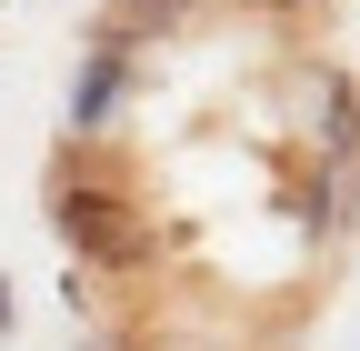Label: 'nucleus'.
<instances>
[{"mask_svg": "<svg viewBox=\"0 0 360 351\" xmlns=\"http://www.w3.org/2000/svg\"><path fill=\"white\" fill-rule=\"evenodd\" d=\"M51 221H60L70 261H90V271H141L160 251V231H150V211L130 201V181L110 161H90L80 141L51 161Z\"/></svg>", "mask_w": 360, "mask_h": 351, "instance_id": "obj_1", "label": "nucleus"}, {"mask_svg": "<svg viewBox=\"0 0 360 351\" xmlns=\"http://www.w3.org/2000/svg\"><path fill=\"white\" fill-rule=\"evenodd\" d=\"M120 91H130V51H120V40H90V61L70 80V141H90V130L120 111Z\"/></svg>", "mask_w": 360, "mask_h": 351, "instance_id": "obj_2", "label": "nucleus"}, {"mask_svg": "<svg viewBox=\"0 0 360 351\" xmlns=\"http://www.w3.org/2000/svg\"><path fill=\"white\" fill-rule=\"evenodd\" d=\"M300 91H310V151L321 161H350L360 151V91L340 70H300Z\"/></svg>", "mask_w": 360, "mask_h": 351, "instance_id": "obj_3", "label": "nucleus"}, {"mask_svg": "<svg viewBox=\"0 0 360 351\" xmlns=\"http://www.w3.org/2000/svg\"><path fill=\"white\" fill-rule=\"evenodd\" d=\"M191 11H200V0H101L90 40H120V51H130V40H160V30H180Z\"/></svg>", "mask_w": 360, "mask_h": 351, "instance_id": "obj_4", "label": "nucleus"}, {"mask_svg": "<svg viewBox=\"0 0 360 351\" xmlns=\"http://www.w3.org/2000/svg\"><path fill=\"white\" fill-rule=\"evenodd\" d=\"M250 11H260V20H310L321 0H250Z\"/></svg>", "mask_w": 360, "mask_h": 351, "instance_id": "obj_5", "label": "nucleus"}, {"mask_svg": "<svg viewBox=\"0 0 360 351\" xmlns=\"http://www.w3.org/2000/svg\"><path fill=\"white\" fill-rule=\"evenodd\" d=\"M0 331H11V281H0Z\"/></svg>", "mask_w": 360, "mask_h": 351, "instance_id": "obj_6", "label": "nucleus"}, {"mask_svg": "<svg viewBox=\"0 0 360 351\" xmlns=\"http://www.w3.org/2000/svg\"><path fill=\"white\" fill-rule=\"evenodd\" d=\"M101 351H141V341H101Z\"/></svg>", "mask_w": 360, "mask_h": 351, "instance_id": "obj_7", "label": "nucleus"}]
</instances>
